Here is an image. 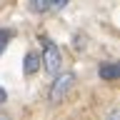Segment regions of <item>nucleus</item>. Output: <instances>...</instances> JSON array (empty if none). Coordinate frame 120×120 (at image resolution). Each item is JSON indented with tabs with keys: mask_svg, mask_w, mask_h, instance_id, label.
<instances>
[{
	"mask_svg": "<svg viewBox=\"0 0 120 120\" xmlns=\"http://www.w3.org/2000/svg\"><path fill=\"white\" fill-rule=\"evenodd\" d=\"M40 40H43V55H40V63H43V68L50 75H58L60 73V65H63V52H60V48L52 43L48 35H43Z\"/></svg>",
	"mask_w": 120,
	"mask_h": 120,
	"instance_id": "1",
	"label": "nucleus"
},
{
	"mask_svg": "<svg viewBox=\"0 0 120 120\" xmlns=\"http://www.w3.org/2000/svg\"><path fill=\"white\" fill-rule=\"evenodd\" d=\"M75 73H60V75H55V80H52V85H50V93H48V98H50V103L52 105H58V103H63L68 98V93L73 90V85H75Z\"/></svg>",
	"mask_w": 120,
	"mask_h": 120,
	"instance_id": "2",
	"label": "nucleus"
},
{
	"mask_svg": "<svg viewBox=\"0 0 120 120\" xmlns=\"http://www.w3.org/2000/svg\"><path fill=\"white\" fill-rule=\"evenodd\" d=\"M98 75H100V80H118L120 78V65L118 63H103L98 68Z\"/></svg>",
	"mask_w": 120,
	"mask_h": 120,
	"instance_id": "3",
	"label": "nucleus"
},
{
	"mask_svg": "<svg viewBox=\"0 0 120 120\" xmlns=\"http://www.w3.org/2000/svg\"><path fill=\"white\" fill-rule=\"evenodd\" d=\"M38 70H40V55L30 50L28 55H25V60H22V73L25 75H35Z\"/></svg>",
	"mask_w": 120,
	"mask_h": 120,
	"instance_id": "4",
	"label": "nucleus"
},
{
	"mask_svg": "<svg viewBox=\"0 0 120 120\" xmlns=\"http://www.w3.org/2000/svg\"><path fill=\"white\" fill-rule=\"evenodd\" d=\"M28 10L35 13V15L48 13V10H50V0H28Z\"/></svg>",
	"mask_w": 120,
	"mask_h": 120,
	"instance_id": "5",
	"label": "nucleus"
},
{
	"mask_svg": "<svg viewBox=\"0 0 120 120\" xmlns=\"http://www.w3.org/2000/svg\"><path fill=\"white\" fill-rule=\"evenodd\" d=\"M13 30L10 28H0V55H3V52H5V48H8V43H10V40H13Z\"/></svg>",
	"mask_w": 120,
	"mask_h": 120,
	"instance_id": "6",
	"label": "nucleus"
},
{
	"mask_svg": "<svg viewBox=\"0 0 120 120\" xmlns=\"http://www.w3.org/2000/svg\"><path fill=\"white\" fill-rule=\"evenodd\" d=\"M70 0H50V10H63Z\"/></svg>",
	"mask_w": 120,
	"mask_h": 120,
	"instance_id": "7",
	"label": "nucleus"
},
{
	"mask_svg": "<svg viewBox=\"0 0 120 120\" xmlns=\"http://www.w3.org/2000/svg\"><path fill=\"white\" fill-rule=\"evenodd\" d=\"M73 45H75V48H85V35L75 33V35H73Z\"/></svg>",
	"mask_w": 120,
	"mask_h": 120,
	"instance_id": "8",
	"label": "nucleus"
},
{
	"mask_svg": "<svg viewBox=\"0 0 120 120\" xmlns=\"http://www.w3.org/2000/svg\"><path fill=\"white\" fill-rule=\"evenodd\" d=\"M8 100V93H5V88H0V105Z\"/></svg>",
	"mask_w": 120,
	"mask_h": 120,
	"instance_id": "9",
	"label": "nucleus"
},
{
	"mask_svg": "<svg viewBox=\"0 0 120 120\" xmlns=\"http://www.w3.org/2000/svg\"><path fill=\"white\" fill-rule=\"evenodd\" d=\"M108 120H120V112H118V110H112L110 115H108Z\"/></svg>",
	"mask_w": 120,
	"mask_h": 120,
	"instance_id": "10",
	"label": "nucleus"
},
{
	"mask_svg": "<svg viewBox=\"0 0 120 120\" xmlns=\"http://www.w3.org/2000/svg\"><path fill=\"white\" fill-rule=\"evenodd\" d=\"M0 120H10V118H8V115H5V112H0Z\"/></svg>",
	"mask_w": 120,
	"mask_h": 120,
	"instance_id": "11",
	"label": "nucleus"
}]
</instances>
